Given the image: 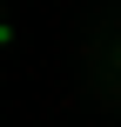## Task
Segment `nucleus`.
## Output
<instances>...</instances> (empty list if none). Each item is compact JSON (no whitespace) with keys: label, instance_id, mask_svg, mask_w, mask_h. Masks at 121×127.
I'll use <instances>...</instances> for the list:
<instances>
[{"label":"nucleus","instance_id":"1","mask_svg":"<svg viewBox=\"0 0 121 127\" xmlns=\"http://www.w3.org/2000/svg\"><path fill=\"white\" fill-rule=\"evenodd\" d=\"M0 47H7V27H0Z\"/></svg>","mask_w":121,"mask_h":127}]
</instances>
